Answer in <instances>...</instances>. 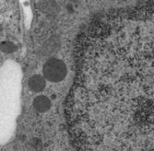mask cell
I'll return each instance as SVG.
<instances>
[{
  "label": "cell",
  "instance_id": "obj_1",
  "mask_svg": "<svg viewBox=\"0 0 154 151\" xmlns=\"http://www.w3.org/2000/svg\"><path fill=\"white\" fill-rule=\"evenodd\" d=\"M67 113L79 151H152L154 65L84 67Z\"/></svg>",
  "mask_w": 154,
  "mask_h": 151
},
{
  "label": "cell",
  "instance_id": "obj_2",
  "mask_svg": "<svg viewBox=\"0 0 154 151\" xmlns=\"http://www.w3.org/2000/svg\"><path fill=\"white\" fill-rule=\"evenodd\" d=\"M43 74L46 80L53 83H57L66 77L67 68L66 64L61 59L52 57L46 60L44 64Z\"/></svg>",
  "mask_w": 154,
  "mask_h": 151
},
{
  "label": "cell",
  "instance_id": "obj_3",
  "mask_svg": "<svg viewBox=\"0 0 154 151\" xmlns=\"http://www.w3.org/2000/svg\"><path fill=\"white\" fill-rule=\"evenodd\" d=\"M28 86L34 92H41L46 87V79L44 76L33 75L28 80Z\"/></svg>",
  "mask_w": 154,
  "mask_h": 151
},
{
  "label": "cell",
  "instance_id": "obj_4",
  "mask_svg": "<svg viewBox=\"0 0 154 151\" xmlns=\"http://www.w3.org/2000/svg\"><path fill=\"white\" fill-rule=\"evenodd\" d=\"M33 108L38 113H46L51 108V101L45 95H40L33 100L32 101Z\"/></svg>",
  "mask_w": 154,
  "mask_h": 151
},
{
  "label": "cell",
  "instance_id": "obj_5",
  "mask_svg": "<svg viewBox=\"0 0 154 151\" xmlns=\"http://www.w3.org/2000/svg\"><path fill=\"white\" fill-rule=\"evenodd\" d=\"M38 7L40 11L46 15H54L58 11V6L54 0H40Z\"/></svg>",
  "mask_w": 154,
  "mask_h": 151
},
{
  "label": "cell",
  "instance_id": "obj_6",
  "mask_svg": "<svg viewBox=\"0 0 154 151\" xmlns=\"http://www.w3.org/2000/svg\"><path fill=\"white\" fill-rule=\"evenodd\" d=\"M58 47H59V41L57 39L51 38V40H49L47 43H45V44L43 47V50L45 54H51L53 52L57 51Z\"/></svg>",
  "mask_w": 154,
  "mask_h": 151
},
{
  "label": "cell",
  "instance_id": "obj_7",
  "mask_svg": "<svg viewBox=\"0 0 154 151\" xmlns=\"http://www.w3.org/2000/svg\"><path fill=\"white\" fill-rule=\"evenodd\" d=\"M16 50V45L11 42H4L1 44V51L6 53H13Z\"/></svg>",
  "mask_w": 154,
  "mask_h": 151
}]
</instances>
